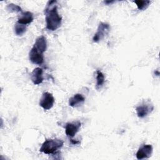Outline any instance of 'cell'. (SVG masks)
Segmentation results:
<instances>
[{
    "mask_svg": "<svg viewBox=\"0 0 160 160\" xmlns=\"http://www.w3.org/2000/svg\"><path fill=\"white\" fill-rule=\"evenodd\" d=\"M81 126V123L78 121L67 123L65 126V132L67 136L69 138H73L79 131Z\"/></svg>",
    "mask_w": 160,
    "mask_h": 160,
    "instance_id": "cell-7",
    "label": "cell"
},
{
    "mask_svg": "<svg viewBox=\"0 0 160 160\" xmlns=\"http://www.w3.org/2000/svg\"><path fill=\"white\" fill-rule=\"evenodd\" d=\"M33 46L44 53L47 49V41L46 38L44 36L38 37L36 39Z\"/></svg>",
    "mask_w": 160,
    "mask_h": 160,
    "instance_id": "cell-12",
    "label": "cell"
},
{
    "mask_svg": "<svg viewBox=\"0 0 160 160\" xmlns=\"http://www.w3.org/2000/svg\"><path fill=\"white\" fill-rule=\"evenodd\" d=\"M33 19L34 17L32 13L30 11H25L22 12V14L20 15L17 22L21 24L26 25L32 22Z\"/></svg>",
    "mask_w": 160,
    "mask_h": 160,
    "instance_id": "cell-11",
    "label": "cell"
},
{
    "mask_svg": "<svg viewBox=\"0 0 160 160\" xmlns=\"http://www.w3.org/2000/svg\"><path fill=\"white\" fill-rule=\"evenodd\" d=\"M30 61L36 64H41L44 62L43 52L37 49L34 46L31 48L29 54Z\"/></svg>",
    "mask_w": 160,
    "mask_h": 160,
    "instance_id": "cell-6",
    "label": "cell"
},
{
    "mask_svg": "<svg viewBox=\"0 0 160 160\" xmlns=\"http://www.w3.org/2000/svg\"><path fill=\"white\" fill-rule=\"evenodd\" d=\"M154 109V106L149 102H144L136 108L137 115L140 118H143L150 114Z\"/></svg>",
    "mask_w": 160,
    "mask_h": 160,
    "instance_id": "cell-5",
    "label": "cell"
},
{
    "mask_svg": "<svg viewBox=\"0 0 160 160\" xmlns=\"http://www.w3.org/2000/svg\"><path fill=\"white\" fill-rule=\"evenodd\" d=\"M152 152V147L151 144H144L139 148L136 152V158L142 159L149 158Z\"/></svg>",
    "mask_w": 160,
    "mask_h": 160,
    "instance_id": "cell-8",
    "label": "cell"
},
{
    "mask_svg": "<svg viewBox=\"0 0 160 160\" xmlns=\"http://www.w3.org/2000/svg\"><path fill=\"white\" fill-rule=\"evenodd\" d=\"M113 2H114V1H105L104 2H105V3H106V4H107V3H110V4H111V3Z\"/></svg>",
    "mask_w": 160,
    "mask_h": 160,
    "instance_id": "cell-17",
    "label": "cell"
},
{
    "mask_svg": "<svg viewBox=\"0 0 160 160\" xmlns=\"http://www.w3.org/2000/svg\"><path fill=\"white\" fill-rule=\"evenodd\" d=\"M84 97L81 94L78 93L69 98V105L72 108H76L82 104L84 102Z\"/></svg>",
    "mask_w": 160,
    "mask_h": 160,
    "instance_id": "cell-10",
    "label": "cell"
},
{
    "mask_svg": "<svg viewBox=\"0 0 160 160\" xmlns=\"http://www.w3.org/2000/svg\"><path fill=\"white\" fill-rule=\"evenodd\" d=\"M56 3V1H49L44 11L46 28L51 31L58 29L61 26L62 22V17L58 12Z\"/></svg>",
    "mask_w": 160,
    "mask_h": 160,
    "instance_id": "cell-1",
    "label": "cell"
},
{
    "mask_svg": "<svg viewBox=\"0 0 160 160\" xmlns=\"http://www.w3.org/2000/svg\"><path fill=\"white\" fill-rule=\"evenodd\" d=\"M43 71L40 68H36L32 71L31 74V79L33 84L36 85L40 84L43 81Z\"/></svg>",
    "mask_w": 160,
    "mask_h": 160,
    "instance_id": "cell-9",
    "label": "cell"
},
{
    "mask_svg": "<svg viewBox=\"0 0 160 160\" xmlns=\"http://www.w3.org/2000/svg\"><path fill=\"white\" fill-rule=\"evenodd\" d=\"M134 2L136 4V6L139 10H144L149 6L151 2L150 1L138 0V1H134Z\"/></svg>",
    "mask_w": 160,
    "mask_h": 160,
    "instance_id": "cell-15",
    "label": "cell"
},
{
    "mask_svg": "<svg viewBox=\"0 0 160 160\" xmlns=\"http://www.w3.org/2000/svg\"><path fill=\"white\" fill-rule=\"evenodd\" d=\"M26 31V25L21 24L18 22H16V24L14 26V32L15 34L18 36H22Z\"/></svg>",
    "mask_w": 160,
    "mask_h": 160,
    "instance_id": "cell-14",
    "label": "cell"
},
{
    "mask_svg": "<svg viewBox=\"0 0 160 160\" xmlns=\"http://www.w3.org/2000/svg\"><path fill=\"white\" fill-rule=\"evenodd\" d=\"M104 81H105V77H104V74L101 71L98 70L96 71V88L97 89H100L102 87V86L104 83Z\"/></svg>",
    "mask_w": 160,
    "mask_h": 160,
    "instance_id": "cell-13",
    "label": "cell"
},
{
    "mask_svg": "<svg viewBox=\"0 0 160 160\" xmlns=\"http://www.w3.org/2000/svg\"><path fill=\"white\" fill-rule=\"evenodd\" d=\"M110 31V26L109 24L101 22L99 24L97 32L95 33L92 38V41L94 42H98L101 41L108 34Z\"/></svg>",
    "mask_w": 160,
    "mask_h": 160,
    "instance_id": "cell-3",
    "label": "cell"
},
{
    "mask_svg": "<svg viewBox=\"0 0 160 160\" xmlns=\"http://www.w3.org/2000/svg\"><path fill=\"white\" fill-rule=\"evenodd\" d=\"M64 142L60 139H46L40 148V152L44 154H53L63 146Z\"/></svg>",
    "mask_w": 160,
    "mask_h": 160,
    "instance_id": "cell-2",
    "label": "cell"
},
{
    "mask_svg": "<svg viewBox=\"0 0 160 160\" xmlns=\"http://www.w3.org/2000/svg\"><path fill=\"white\" fill-rule=\"evenodd\" d=\"M7 10L9 11V12H21V8L20 6L14 4H9L7 6Z\"/></svg>",
    "mask_w": 160,
    "mask_h": 160,
    "instance_id": "cell-16",
    "label": "cell"
},
{
    "mask_svg": "<svg viewBox=\"0 0 160 160\" xmlns=\"http://www.w3.org/2000/svg\"><path fill=\"white\" fill-rule=\"evenodd\" d=\"M54 98L51 93L45 92L42 94L40 99L39 106L44 110H49L52 108L54 103Z\"/></svg>",
    "mask_w": 160,
    "mask_h": 160,
    "instance_id": "cell-4",
    "label": "cell"
}]
</instances>
